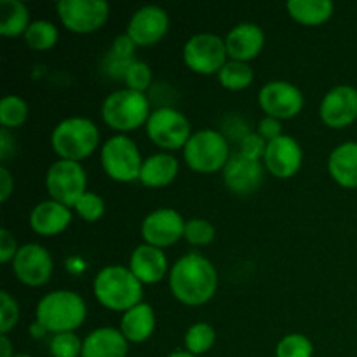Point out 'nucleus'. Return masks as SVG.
I'll return each instance as SVG.
<instances>
[{
	"label": "nucleus",
	"instance_id": "30",
	"mask_svg": "<svg viewBox=\"0 0 357 357\" xmlns=\"http://www.w3.org/2000/svg\"><path fill=\"white\" fill-rule=\"evenodd\" d=\"M30 115V107L26 101L16 94H7L0 101V124L2 129H17L24 126Z\"/></svg>",
	"mask_w": 357,
	"mask_h": 357
},
{
	"label": "nucleus",
	"instance_id": "26",
	"mask_svg": "<svg viewBox=\"0 0 357 357\" xmlns=\"http://www.w3.org/2000/svg\"><path fill=\"white\" fill-rule=\"evenodd\" d=\"M289 17L303 26H321L333 16L335 6L330 0H289L286 3Z\"/></svg>",
	"mask_w": 357,
	"mask_h": 357
},
{
	"label": "nucleus",
	"instance_id": "33",
	"mask_svg": "<svg viewBox=\"0 0 357 357\" xmlns=\"http://www.w3.org/2000/svg\"><path fill=\"white\" fill-rule=\"evenodd\" d=\"M216 230L213 223L206 218H192L185 223L183 239L195 248L208 246L215 241Z\"/></svg>",
	"mask_w": 357,
	"mask_h": 357
},
{
	"label": "nucleus",
	"instance_id": "19",
	"mask_svg": "<svg viewBox=\"0 0 357 357\" xmlns=\"http://www.w3.org/2000/svg\"><path fill=\"white\" fill-rule=\"evenodd\" d=\"M229 59L250 63L260 56L265 47V33L258 24L239 23L225 37Z\"/></svg>",
	"mask_w": 357,
	"mask_h": 357
},
{
	"label": "nucleus",
	"instance_id": "32",
	"mask_svg": "<svg viewBox=\"0 0 357 357\" xmlns=\"http://www.w3.org/2000/svg\"><path fill=\"white\" fill-rule=\"evenodd\" d=\"M314 344L302 333H289L279 340L275 357H312Z\"/></svg>",
	"mask_w": 357,
	"mask_h": 357
},
{
	"label": "nucleus",
	"instance_id": "14",
	"mask_svg": "<svg viewBox=\"0 0 357 357\" xmlns=\"http://www.w3.org/2000/svg\"><path fill=\"white\" fill-rule=\"evenodd\" d=\"M185 223L187 222L176 209L159 208L145 216L139 227V234L145 244L166 250L183 237Z\"/></svg>",
	"mask_w": 357,
	"mask_h": 357
},
{
	"label": "nucleus",
	"instance_id": "34",
	"mask_svg": "<svg viewBox=\"0 0 357 357\" xmlns=\"http://www.w3.org/2000/svg\"><path fill=\"white\" fill-rule=\"evenodd\" d=\"M105 209H107V206H105L103 197H101L100 194H96V192L89 190H87L86 194L77 201V204L73 206V211L77 213V216L87 223L98 222V220L105 215Z\"/></svg>",
	"mask_w": 357,
	"mask_h": 357
},
{
	"label": "nucleus",
	"instance_id": "5",
	"mask_svg": "<svg viewBox=\"0 0 357 357\" xmlns=\"http://www.w3.org/2000/svg\"><path fill=\"white\" fill-rule=\"evenodd\" d=\"M150 114L149 96L128 87L110 93L101 105V119L119 135H128L146 126Z\"/></svg>",
	"mask_w": 357,
	"mask_h": 357
},
{
	"label": "nucleus",
	"instance_id": "11",
	"mask_svg": "<svg viewBox=\"0 0 357 357\" xmlns=\"http://www.w3.org/2000/svg\"><path fill=\"white\" fill-rule=\"evenodd\" d=\"M56 10L63 26L79 35L98 31L110 16V6L105 0H59Z\"/></svg>",
	"mask_w": 357,
	"mask_h": 357
},
{
	"label": "nucleus",
	"instance_id": "45",
	"mask_svg": "<svg viewBox=\"0 0 357 357\" xmlns=\"http://www.w3.org/2000/svg\"><path fill=\"white\" fill-rule=\"evenodd\" d=\"M31 333H33L35 338H40V337H44V335L47 333V331H45L44 328L40 326V324L33 323V324H31Z\"/></svg>",
	"mask_w": 357,
	"mask_h": 357
},
{
	"label": "nucleus",
	"instance_id": "8",
	"mask_svg": "<svg viewBox=\"0 0 357 357\" xmlns=\"http://www.w3.org/2000/svg\"><path fill=\"white\" fill-rule=\"evenodd\" d=\"M145 129L150 142L166 152L183 150L194 135L188 119L173 107L155 108L150 114Z\"/></svg>",
	"mask_w": 357,
	"mask_h": 357
},
{
	"label": "nucleus",
	"instance_id": "9",
	"mask_svg": "<svg viewBox=\"0 0 357 357\" xmlns=\"http://www.w3.org/2000/svg\"><path fill=\"white\" fill-rule=\"evenodd\" d=\"M45 190L49 199L73 209L87 192V174L80 162L58 159L45 173Z\"/></svg>",
	"mask_w": 357,
	"mask_h": 357
},
{
	"label": "nucleus",
	"instance_id": "17",
	"mask_svg": "<svg viewBox=\"0 0 357 357\" xmlns=\"http://www.w3.org/2000/svg\"><path fill=\"white\" fill-rule=\"evenodd\" d=\"M303 164V150L293 136L282 135L267 143L264 166L272 176L288 180L295 176Z\"/></svg>",
	"mask_w": 357,
	"mask_h": 357
},
{
	"label": "nucleus",
	"instance_id": "31",
	"mask_svg": "<svg viewBox=\"0 0 357 357\" xmlns=\"http://www.w3.org/2000/svg\"><path fill=\"white\" fill-rule=\"evenodd\" d=\"M185 351L194 356H202L213 349L216 342V331L208 323H195L185 333Z\"/></svg>",
	"mask_w": 357,
	"mask_h": 357
},
{
	"label": "nucleus",
	"instance_id": "40",
	"mask_svg": "<svg viewBox=\"0 0 357 357\" xmlns=\"http://www.w3.org/2000/svg\"><path fill=\"white\" fill-rule=\"evenodd\" d=\"M257 132L267 143L272 142V139L279 138V136L284 135V132H282L281 121H279V119H274V117H268V115H265V117L261 119L260 122H258Z\"/></svg>",
	"mask_w": 357,
	"mask_h": 357
},
{
	"label": "nucleus",
	"instance_id": "2",
	"mask_svg": "<svg viewBox=\"0 0 357 357\" xmlns=\"http://www.w3.org/2000/svg\"><path fill=\"white\" fill-rule=\"evenodd\" d=\"M93 293L98 303L112 312L124 314L143 302V284L124 265L101 268L94 275Z\"/></svg>",
	"mask_w": 357,
	"mask_h": 357
},
{
	"label": "nucleus",
	"instance_id": "12",
	"mask_svg": "<svg viewBox=\"0 0 357 357\" xmlns=\"http://www.w3.org/2000/svg\"><path fill=\"white\" fill-rule=\"evenodd\" d=\"M303 93L288 80H271L258 93V105L268 117L288 121L303 108Z\"/></svg>",
	"mask_w": 357,
	"mask_h": 357
},
{
	"label": "nucleus",
	"instance_id": "24",
	"mask_svg": "<svg viewBox=\"0 0 357 357\" xmlns=\"http://www.w3.org/2000/svg\"><path fill=\"white\" fill-rule=\"evenodd\" d=\"M178 173H180V162L173 153H153L143 160L139 183L149 188H164L176 180Z\"/></svg>",
	"mask_w": 357,
	"mask_h": 357
},
{
	"label": "nucleus",
	"instance_id": "27",
	"mask_svg": "<svg viewBox=\"0 0 357 357\" xmlns=\"http://www.w3.org/2000/svg\"><path fill=\"white\" fill-rule=\"evenodd\" d=\"M31 24L30 10L21 0H2L0 2V33L7 38L23 37Z\"/></svg>",
	"mask_w": 357,
	"mask_h": 357
},
{
	"label": "nucleus",
	"instance_id": "46",
	"mask_svg": "<svg viewBox=\"0 0 357 357\" xmlns=\"http://www.w3.org/2000/svg\"><path fill=\"white\" fill-rule=\"evenodd\" d=\"M167 357H197V356L190 354V352H187V351H174V352H171Z\"/></svg>",
	"mask_w": 357,
	"mask_h": 357
},
{
	"label": "nucleus",
	"instance_id": "3",
	"mask_svg": "<svg viewBox=\"0 0 357 357\" xmlns=\"http://www.w3.org/2000/svg\"><path fill=\"white\" fill-rule=\"evenodd\" d=\"M87 317L82 296L70 289H56L42 296L35 309V323L47 333H75Z\"/></svg>",
	"mask_w": 357,
	"mask_h": 357
},
{
	"label": "nucleus",
	"instance_id": "23",
	"mask_svg": "<svg viewBox=\"0 0 357 357\" xmlns=\"http://www.w3.org/2000/svg\"><path fill=\"white\" fill-rule=\"evenodd\" d=\"M328 173L337 185L349 190L357 188V142L340 143L328 157Z\"/></svg>",
	"mask_w": 357,
	"mask_h": 357
},
{
	"label": "nucleus",
	"instance_id": "13",
	"mask_svg": "<svg viewBox=\"0 0 357 357\" xmlns=\"http://www.w3.org/2000/svg\"><path fill=\"white\" fill-rule=\"evenodd\" d=\"M13 272L21 284L40 288L47 284L54 272L51 253L40 244H23L13 260Z\"/></svg>",
	"mask_w": 357,
	"mask_h": 357
},
{
	"label": "nucleus",
	"instance_id": "10",
	"mask_svg": "<svg viewBox=\"0 0 357 357\" xmlns=\"http://www.w3.org/2000/svg\"><path fill=\"white\" fill-rule=\"evenodd\" d=\"M183 61L199 75H218L229 61L225 38L208 31L192 35L183 45Z\"/></svg>",
	"mask_w": 357,
	"mask_h": 357
},
{
	"label": "nucleus",
	"instance_id": "43",
	"mask_svg": "<svg viewBox=\"0 0 357 357\" xmlns=\"http://www.w3.org/2000/svg\"><path fill=\"white\" fill-rule=\"evenodd\" d=\"M0 157H2V160H6L7 157L10 155V145H13V139H10V135L7 129H2V132H0ZM14 146V145H13Z\"/></svg>",
	"mask_w": 357,
	"mask_h": 357
},
{
	"label": "nucleus",
	"instance_id": "36",
	"mask_svg": "<svg viewBox=\"0 0 357 357\" xmlns=\"http://www.w3.org/2000/svg\"><path fill=\"white\" fill-rule=\"evenodd\" d=\"M152 68L149 66V63L139 61V59H135L129 65L124 77L126 87L132 91H138V93H146L150 89V86H152Z\"/></svg>",
	"mask_w": 357,
	"mask_h": 357
},
{
	"label": "nucleus",
	"instance_id": "39",
	"mask_svg": "<svg viewBox=\"0 0 357 357\" xmlns=\"http://www.w3.org/2000/svg\"><path fill=\"white\" fill-rule=\"evenodd\" d=\"M21 246H17V241L10 230L2 229L0 230V261L3 265L14 260Z\"/></svg>",
	"mask_w": 357,
	"mask_h": 357
},
{
	"label": "nucleus",
	"instance_id": "18",
	"mask_svg": "<svg viewBox=\"0 0 357 357\" xmlns=\"http://www.w3.org/2000/svg\"><path fill=\"white\" fill-rule=\"evenodd\" d=\"M264 162L248 159L239 152L232 153L227 166L223 167V183L232 194L250 195L260 188L264 181Z\"/></svg>",
	"mask_w": 357,
	"mask_h": 357
},
{
	"label": "nucleus",
	"instance_id": "42",
	"mask_svg": "<svg viewBox=\"0 0 357 357\" xmlns=\"http://www.w3.org/2000/svg\"><path fill=\"white\" fill-rule=\"evenodd\" d=\"M14 192V178L6 166L0 167V202H7Z\"/></svg>",
	"mask_w": 357,
	"mask_h": 357
},
{
	"label": "nucleus",
	"instance_id": "37",
	"mask_svg": "<svg viewBox=\"0 0 357 357\" xmlns=\"http://www.w3.org/2000/svg\"><path fill=\"white\" fill-rule=\"evenodd\" d=\"M20 303L9 291H0V333L7 335L20 323Z\"/></svg>",
	"mask_w": 357,
	"mask_h": 357
},
{
	"label": "nucleus",
	"instance_id": "29",
	"mask_svg": "<svg viewBox=\"0 0 357 357\" xmlns=\"http://www.w3.org/2000/svg\"><path fill=\"white\" fill-rule=\"evenodd\" d=\"M59 31L54 23L47 20L31 21L28 30L24 31L23 40L33 51H49L58 44Z\"/></svg>",
	"mask_w": 357,
	"mask_h": 357
},
{
	"label": "nucleus",
	"instance_id": "15",
	"mask_svg": "<svg viewBox=\"0 0 357 357\" xmlns=\"http://www.w3.org/2000/svg\"><path fill=\"white\" fill-rule=\"evenodd\" d=\"M319 117L331 129H345L357 121V89L349 84L335 86L324 94Z\"/></svg>",
	"mask_w": 357,
	"mask_h": 357
},
{
	"label": "nucleus",
	"instance_id": "16",
	"mask_svg": "<svg viewBox=\"0 0 357 357\" xmlns=\"http://www.w3.org/2000/svg\"><path fill=\"white\" fill-rule=\"evenodd\" d=\"M169 30V16L159 6H143L129 20L126 33L136 47H152L166 37Z\"/></svg>",
	"mask_w": 357,
	"mask_h": 357
},
{
	"label": "nucleus",
	"instance_id": "20",
	"mask_svg": "<svg viewBox=\"0 0 357 357\" xmlns=\"http://www.w3.org/2000/svg\"><path fill=\"white\" fill-rule=\"evenodd\" d=\"M167 265L169 261L164 250L145 243L136 246L129 258V271L143 286L157 284L162 281L167 275Z\"/></svg>",
	"mask_w": 357,
	"mask_h": 357
},
{
	"label": "nucleus",
	"instance_id": "47",
	"mask_svg": "<svg viewBox=\"0 0 357 357\" xmlns=\"http://www.w3.org/2000/svg\"><path fill=\"white\" fill-rule=\"evenodd\" d=\"M13 357H31V356H28V354H14Z\"/></svg>",
	"mask_w": 357,
	"mask_h": 357
},
{
	"label": "nucleus",
	"instance_id": "38",
	"mask_svg": "<svg viewBox=\"0 0 357 357\" xmlns=\"http://www.w3.org/2000/svg\"><path fill=\"white\" fill-rule=\"evenodd\" d=\"M265 149H267V142L258 135L257 131H250L243 139L239 142V153L248 157V159L261 160L264 162Z\"/></svg>",
	"mask_w": 357,
	"mask_h": 357
},
{
	"label": "nucleus",
	"instance_id": "4",
	"mask_svg": "<svg viewBox=\"0 0 357 357\" xmlns=\"http://www.w3.org/2000/svg\"><path fill=\"white\" fill-rule=\"evenodd\" d=\"M51 146L59 159L80 162L100 146V129L87 117L63 119L52 129Z\"/></svg>",
	"mask_w": 357,
	"mask_h": 357
},
{
	"label": "nucleus",
	"instance_id": "28",
	"mask_svg": "<svg viewBox=\"0 0 357 357\" xmlns=\"http://www.w3.org/2000/svg\"><path fill=\"white\" fill-rule=\"evenodd\" d=\"M216 77H218V82L223 89L236 93V91L248 89L253 84L255 72L250 63L229 59Z\"/></svg>",
	"mask_w": 357,
	"mask_h": 357
},
{
	"label": "nucleus",
	"instance_id": "21",
	"mask_svg": "<svg viewBox=\"0 0 357 357\" xmlns=\"http://www.w3.org/2000/svg\"><path fill=\"white\" fill-rule=\"evenodd\" d=\"M72 209L59 202L47 199L31 209L30 227L37 236L54 237L65 232L72 223Z\"/></svg>",
	"mask_w": 357,
	"mask_h": 357
},
{
	"label": "nucleus",
	"instance_id": "22",
	"mask_svg": "<svg viewBox=\"0 0 357 357\" xmlns=\"http://www.w3.org/2000/svg\"><path fill=\"white\" fill-rule=\"evenodd\" d=\"M128 352L129 342L117 328H98L84 338L82 357H128Z\"/></svg>",
	"mask_w": 357,
	"mask_h": 357
},
{
	"label": "nucleus",
	"instance_id": "41",
	"mask_svg": "<svg viewBox=\"0 0 357 357\" xmlns=\"http://www.w3.org/2000/svg\"><path fill=\"white\" fill-rule=\"evenodd\" d=\"M135 51H136V44L131 40L128 33H122L119 37H115L114 44H112L110 51L114 56H119L122 59H135Z\"/></svg>",
	"mask_w": 357,
	"mask_h": 357
},
{
	"label": "nucleus",
	"instance_id": "35",
	"mask_svg": "<svg viewBox=\"0 0 357 357\" xmlns=\"http://www.w3.org/2000/svg\"><path fill=\"white\" fill-rule=\"evenodd\" d=\"M82 344L75 333H58L49 340V352L52 357H82Z\"/></svg>",
	"mask_w": 357,
	"mask_h": 357
},
{
	"label": "nucleus",
	"instance_id": "6",
	"mask_svg": "<svg viewBox=\"0 0 357 357\" xmlns=\"http://www.w3.org/2000/svg\"><path fill=\"white\" fill-rule=\"evenodd\" d=\"M232 157L229 139L216 129H201L190 136L183 149L185 164L201 174H213L223 171Z\"/></svg>",
	"mask_w": 357,
	"mask_h": 357
},
{
	"label": "nucleus",
	"instance_id": "25",
	"mask_svg": "<svg viewBox=\"0 0 357 357\" xmlns=\"http://www.w3.org/2000/svg\"><path fill=\"white\" fill-rule=\"evenodd\" d=\"M119 330L129 344H143L155 331V312L146 302L138 303L122 314Z\"/></svg>",
	"mask_w": 357,
	"mask_h": 357
},
{
	"label": "nucleus",
	"instance_id": "44",
	"mask_svg": "<svg viewBox=\"0 0 357 357\" xmlns=\"http://www.w3.org/2000/svg\"><path fill=\"white\" fill-rule=\"evenodd\" d=\"M14 349L7 335H0V357H13Z\"/></svg>",
	"mask_w": 357,
	"mask_h": 357
},
{
	"label": "nucleus",
	"instance_id": "1",
	"mask_svg": "<svg viewBox=\"0 0 357 357\" xmlns=\"http://www.w3.org/2000/svg\"><path fill=\"white\" fill-rule=\"evenodd\" d=\"M169 289L187 307H201L218 289V272L211 260L199 253H187L169 268Z\"/></svg>",
	"mask_w": 357,
	"mask_h": 357
},
{
	"label": "nucleus",
	"instance_id": "7",
	"mask_svg": "<svg viewBox=\"0 0 357 357\" xmlns=\"http://www.w3.org/2000/svg\"><path fill=\"white\" fill-rule=\"evenodd\" d=\"M101 167L108 178L119 183L139 180L143 157L138 145L126 135H115L101 145Z\"/></svg>",
	"mask_w": 357,
	"mask_h": 357
}]
</instances>
